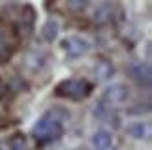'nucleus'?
Here are the masks:
<instances>
[{
    "label": "nucleus",
    "instance_id": "nucleus-1",
    "mask_svg": "<svg viewBox=\"0 0 152 150\" xmlns=\"http://www.w3.org/2000/svg\"><path fill=\"white\" fill-rule=\"evenodd\" d=\"M62 135H64V124L60 120H56L55 117H51L49 113H45L32 128V137L36 139L38 145L56 143Z\"/></svg>",
    "mask_w": 152,
    "mask_h": 150
},
{
    "label": "nucleus",
    "instance_id": "nucleus-2",
    "mask_svg": "<svg viewBox=\"0 0 152 150\" xmlns=\"http://www.w3.org/2000/svg\"><path fill=\"white\" fill-rule=\"evenodd\" d=\"M92 92V84L85 79H64L55 86V94L58 98H66L72 101H81L88 98Z\"/></svg>",
    "mask_w": 152,
    "mask_h": 150
},
{
    "label": "nucleus",
    "instance_id": "nucleus-3",
    "mask_svg": "<svg viewBox=\"0 0 152 150\" xmlns=\"http://www.w3.org/2000/svg\"><path fill=\"white\" fill-rule=\"evenodd\" d=\"M128 98H130V88L124 83H115L103 90L100 101H103L109 107H118V105H124Z\"/></svg>",
    "mask_w": 152,
    "mask_h": 150
},
{
    "label": "nucleus",
    "instance_id": "nucleus-4",
    "mask_svg": "<svg viewBox=\"0 0 152 150\" xmlns=\"http://www.w3.org/2000/svg\"><path fill=\"white\" fill-rule=\"evenodd\" d=\"M62 49L69 58H81L90 51V43L88 39L81 38V36H68L66 39H62Z\"/></svg>",
    "mask_w": 152,
    "mask_h": 150
},
{
    "label": "nucleus",
    "instance_id": "nucleus-5",
    "mask_svg": "<svg viewBox=\"0 0 152 150\" xmlns=\"http://www.w3.org/2000/svg\"><path fill=\"white\" fill-rule=\"evenodd\" d=\"M34 25H36V9L32 8L30 4H25L21 8L19 13V25H17V30H19L21 38H30L34 32Z\"/></svg>",
    "mask_w": 152,
    "mask_h": 150
},
{
    "label": "nucleus",
    "instance_id": "nucleus-6",
    "mask_svg": "<svg viewBox=\"0 0 152 150\" xmlns=\"http://www.w3.org/2000/svg\"><path fill=\"white\" fill-rule=\"evenodd\" d=\"M128 71H130L132 79L135 81L139 86H143V88H150L152 84V70H150V64L148 62H132L130 68H128Z\"/></svg>",
    "mask_w": 152,
    "mask_h": 150
},
{
    "label": "nucleus",
    "instance_id": "nucleus-7",
    "mask_svg": "<svg viewBox=\"0 0 152 150\" xmlns=\"http://www.w3.org/2000/svg\"><path fill=\"white\" fill-rule=\"evenodd\" d=\"M116 11H120V8H116L113 2H102L98 8L92 11V21L98 23V25H107V23H113L116 17Z\"/></svg>",
    "mask_w": 152,
    "mask_h": 150
},
{
    "label": "nucleus",
    "instance_id": "nucleus-8",
    "mask_svg": "<svg viewBox=\"0 0 152 150\" xmlns=\"http://www.w3.org/2000/svg\"><path fill=\"white\" fill-rule=\"evenodd\" d=\"M92 114H94L98 120H102V122H109V124L118 126V117L115 114V107L105 105L103 101H98L96 103L94 109H92Z\"/></svg>",
    "mask_w": 152,
    "mask_h": 150
},
{
    "label": "nucleus",
    "instance_id": "nucleus-9",
    "mask_svg": "<svg viewBox=\"0 0 152 150\" xmlns=\"http://www.w3.org/2000/svg\"><path fill=\"white\" fill-rule=\"evenodd\" d=\"M126 131H128L130 137H133V139H137V141H148L150 139V124L143 122V120L132 122L126 128Z\"/></svg>",
    "mask_w": 152,
    "mask_h": 150
},
{
    "label": "nucleus",
    "instance_id": "nucleus-10",
    "mask_svg": "<svg viewBox=\"0 0 152 150\" xmlns=\"http://www.w3.org/2000/svg\"><path fill=\"white\" fill-rule=\"evenodd\" d=\"M13 53H15V45L11 42L10 34L6 30H0V64L10 62Z\"/></svg>",
    "mask_w": 152,
    "mask_h": 150
},
{
    "label": "nucleus",
    "instance_id": "nucleus-11",
    "mask_svg": "<svg viewBox=\"0 0 152 150\" xmlns=\"http://www.w3.org/2000/svg\"><path fill=\"white\" fill-rule=\"evenodd\" d=\"M47 62H49L47 53H43V51H39V49H34V51H30V53L26 55V66L30 68L32 71L43 70V68L47 66Z\"/></svg>",
    "mask_w": 152,
    "mask_h": 150
},
{
    "label": "nucleus",
    "instance_id": "nucleus-12",
    "mask_svg": "<svg viewBox=\"0 0 152 150\" xmlns=\"http://www.w3.org/2000/svg\"><path fill=\"white\" fill-rule=\"evenodd\" d=\"M92 71H94V77L98 81H109L115 75V66L111 64L109 60L102 58V60H98L94 64V70H92Z\"/></svg>",
    "mask_w": 152,
    "mask_h": 150
},
{
    "label": "nucleus",
    "instance_id": "nucleus-13",
    "mask_svg": "<svg viewBox=\"0 0 152 150\" xmlns=\"http://www.w3.org/2000/svg\"><path fill=\"white\" fill-rule=\"evenodd\" d=\"M0 150H28L26 145V137L23 133H15L10 139L0 141Z\"/></svg>",
    "mask_w": 152,
    "mask_h": 150
},
{
    "label": "nucleus",
    "instance_id": "nucleus-14",
    "mask_svg": "<svg viewBox=\"0 0 152 150\" xmlns=\"http://www.w3.org/2000/svg\"><path fill=\"white\" fill-rule=\"evenodd\" d=\"M92 146L96 150H109L113 146V135L107 130H98L94 135H92Z\"/></svg>",
    "mask_w": 152,
    "mask_h": 150
},
{
    "label": "nucleus",
    "instance_id": "nucleus-15",
    "mask_svg": "<svg viewBox=\"0 0 152 150\" xmlns=\"http://www.w3.org/2000/svg\"><path fill=\"white\" fill-rule=\"evenodd\" d=\"M58 32H60V25H58L56 19H47V21H45V25L42 28V36H43L45 42L53 43L58 38Z\"/></svg>",
    "mask_w": 152,
    "mask_h": 150
},
{
    "label": "nucleus",
    "instance_id": "nucleus-16",
    "mask_svg": "<svg viewBox=\"0 0 152 150\" xmlns=\"http://www.w3.org/2000/svg\"><path fill=\"white\" fill-rule=\"evenodd\" d=\"M68 9H72L73 13H81V11L86 9L88 6V0H68Z\"/></svg>",
    "mask_w": 152,
    "mask_h": 150
},
{
    "label": "nucleus",
    "instance_id": "nucleus-17",
    "mask_svg": "<svg viewBox=\"0 0 152 150\" xmlns=\"http://www.w3.org/2000/svg\"><path fill=\"white\" fill-rule=\"evenodd\" d=\"M6 94H8V83H6L2 77H0V100H2V98H6Z\"/></svg>",
    "mask_w": 152,
    "mask_h": 150
},
{
    "label": "nucleus",
    "instance_id": "nucleus-18",
    "mask_svg": "<svg viewBox=\"0 0 152 150\" xmlns=\"http://www.w3.org/2000/svg\"><path fill=\"white\" fill-rule=\"evenodd\" d=\"M75 150H90V148H86V146H77Z\"/></svg>",
    "mask_w": 152,
    "mask_h": 150
},
{
    "label": "nucleus",
    "instance_id": "nucleus-19",
    "mask_svg": "<svg viewBox=\"0 0 152 150\" xmlns=\"http://www.w3.org/2000/svg\"><path fill=\"white\" fill-rule=\"evenodd\" d=\"M109 150H115V148H109Z\"/></svg>",
    "mask_w": 152,
    "mask_h": 150
}]
</instances>
